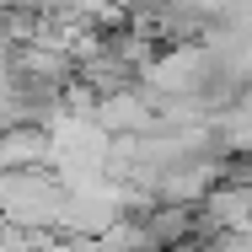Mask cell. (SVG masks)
<instances>
[{
	"mask_svg": "<svg viewBox=\"0 0 252 252\" xmlns=\"http://www.w3.org/2000/svg\"><path fill=\"white\" fill-rule=\"evenodd\" d=\"M59 151V140H54L49 129H5L0 134V177H11V172H43Z\"/></svg>",
	"mask_w": 252,
	"mask_h": 252,
	"instance_id": "1",
	"label": "cell"
}]
</instances>
